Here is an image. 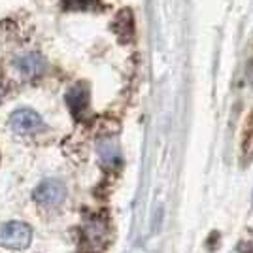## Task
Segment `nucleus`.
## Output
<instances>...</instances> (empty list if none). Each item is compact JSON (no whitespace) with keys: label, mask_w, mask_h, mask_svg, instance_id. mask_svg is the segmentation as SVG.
Returning a JSON list of instances; mask_svg holds the SVG:
<instances>
[{"label":"nucleus","mask_w":253,"mask_h":253,"mask_svg":"<svg viewBox=\"0 0 253 253\" xmlns=\"http://www.w3.org/2000/svg\"><path fill=\"white\" fill-rule=\"evenodd\" d=\"M66 10H95L98 0H63Z\"/></svg>","instance_id":"nucleus-7"},{"label":"nucleus","mask_w":253,"mask_h":253,"mask_svg":"<svg viewBox=\"0 0 253 253\" xmlns=\"http://www.w3.org/2000/svg\"><path fill=\"white\" fill-rule=\"evenodd\" d=\"M250 76H252V82H253V63H252V66H250Z\"/></svg>","instance_id":"nucleus-8"},{"label":"nucleus","mask_w":253,"mask_h":253,"mask_svg":"<svg viewBox=\"0 0 253 253\" xmlns=\"http://www.w3.org/2000/svg\"><path fill=\"white\" fill-rule=\"evenodd\" d=\"M15 68L27 78L40 76L45 70V61L38 51H27L15 57Z\"/></svg>","instance_id":"nucleus-4"},{"label":"nucleus","mask_w":253,"mask_h":253,"mask_svg":"<svg viewBox=\"0 0 253 253\" xmlns=\"http://www.w3.org/2000/svg\"><path fill=\"white\" fill-rule=\"evenodd\" d=\"M87 102H89V96H87V89L82 85H76L72 87L68 93H66V104L72 110V114L76 117L84 116L85 110H87Z\"/></svg>","instance_id":"nucleus-5"},{"label":"nucleus","mask_w":253,"mask_h":253,"mask_svg":"<svg viewBox=\"0 0 253 253\" xmlns=\"http://www.w3.org/2000/svg\"><path fill=\"white\" fill-rule=\"evenodd\" d=\"M32 240V231L21 221H10L0 227V244L10 250H25Z\"/></svg>","instance_id":"nucleus-1"},{"label":"nucleus","mask_w":253,"mask_h":253,"mask_svg":"<svg viewBox=\"0 0 253 253\" xmlns=\"http://www.w3.org/2000/svg\"><path fill=\"white\" fill-rule=\"evenodd\" d=\"M10 125L15 132H21V134H29L34 130H40L43 126L42 117L38 116L34 110L29 108H21V110H15L10 117Z\"/></svg>","instance_id":"nucleus-3"},{"label":"nucleus","mask_w":253,"mask_h":253,"mask_svg":"<svg viewBox=\"0 0 253 253\" xmlns=\"http://www.w3.org/2000/svg\"><path fill=\"white\" fill-rule=\"evenodd\" d=\"M64 185L59 179H45L34 191V201H38L43 206H57L64 201Z\"/></svg>","instance_id":"nucleus-2"},{"label":"nucleus","mask_w":253,"mask_h":253,"mask_svg":"<svg viewBox=\"0 0 253 253\" xmlns=\"http://www.w3.org/2000/svg\"><path fill=\"white\" fill-rule=\"evenodd\" d=\"M240 153H242L244 163H250L253 159V110L250 116L246 117V123L242 128V138H240Z\"/></svg>","instance_id":"nucleus-6"}]
</instances>
